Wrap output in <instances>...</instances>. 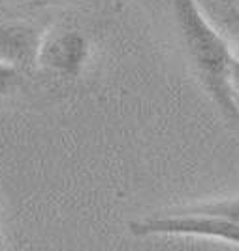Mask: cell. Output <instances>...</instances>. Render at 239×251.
I'll return each mask as SVG.
<instances>
[{
	"label": "cell",
	"instance_id": "cell-1",
	"mask_svg": "<svg viewBox=\"0 0 239 251\" xmlns=\"http://www.w3.org/2000/svg\"><path fill=\"white\" fill-rule=\"evenodd\" d=\"M172 12L200 83L220 112L239 126V100L230 81L236 53L228 38L215 26L198 0H172Z\"/></svg>",
	"mask_w": 239,
	"mask_h": 251
},
{
	"label": "cell",
	"instance_id": "cell-2",
	"mask_svg": "<svg viewBox=\"0 0 239 251\" xmlns=\"http://www.w3.org/2000/svg\"><path fill=\"white\" fill-rule=\"evenodd\" d=\"M130 232L138 238L145 236H192L224 242L239 248V223L222 215L200 212L183 206L166 214L149 215L132 221Z\"/></svg>",
	"mask_w": 239,
	"mask_h": 251
},
{
	"label": "cell",
	"instance_id": "cell-3",
	"mask_svg": "<svg viewBox=\"0 0 239 251\" xmlns=\"http://www.w3.org/2000/svg\"><path fill=\"white\" fill-rule=\"evenodd\" d=\"M90 46L83 32L76 28H55L43 32L38 51V66L51 74L76 77L85 68Z\"/></svg>",
	"mask_w": 239,
	"mask_h": 251
},
{
	"label": "cell",
	"instance_id": "cell-4",
	"mask_svg": "<svg viewBox=\"0 0 239 251\" xmlns=\"http://www.w3.org/2000/svg\"><path fill=\"white\" fill-rule=\"evenodd\" d=\"M43 30L23 21H0V63L19 70L38 66Z\"/></svg>",
	"mask_w": 239,
	"mask_h": 251
},
{
	"label": "cell",
	"instance_id": "cell-5",
	"mask_svg": "<svg viewBox=\"0 0 239 251\" xmlns=\"http://www.w3.org/2000/svg\"><path fill=\"white\" fill-rule=\"evenodd\" d=\"M190 208L200 210V212H209V214L222 215V217H226V219H232V221L239 223V195L238 197H228V199H218V201L190 204Z\"/></svg>",
	"mask_w": 239,
	"mask_h": 251
},
{
	"label": "cell",
	"instance_id": "cell-6",
	"mask_svg": "<svg viewBox=\"0 0 239 251\" xmlns=\"http://www.w3.org/2000/svg\"><path fill=\"white\" fill-rule=\"evenodd\" d=\"M220 28L222 34L228 38L232 50L236 53V57H239V10L236 6L228 4L222 8L220 13Z\"/></svg>",
	"mask_w": 239,
	"mask_h": 251
},
{
	"label": "cell",
	"instance_id": "cell-7",
	"mask_svg": "<svg viewBox=\"0 0 239 251\" xmlns=\"http://www.w3.org/2000/svg\"><path fill=\"white\" fill-rule=\"evenodd\" d=\"M19 81H21V70L19 68L10 66L6 63H0V97L13 91L19 85Z\"/></svg>",
	"mask_w": 239,
	"mask_h": 251
},
{
	"label": "cell",
	"instance_id": "cell-8",
	"mask_svg": "<svg viewBox=\"0 0 239 251\" xmlns=\"http://www.w3.org/2000/svg\"><path fill=\"white\" fill-rule=\"evenodd\" d=\"M232 89H234V93H236V97H238L239 100V57L234 59V64H232Z\"/></svg>",
	"mask_w": 239,
	"mask_h": 251
},
{
	"label": "cell",
	"instance_id": "cell-9",
	"mask_svg": "<svg viewBox=\"0 0 239 251\" xmlns=\"http://www.w3.org/2000/svg\"><path fill=\"white\" fill-rule=\"evenodd\" d=\"M61 2H66V0H28V4L32 8H47V6H55Z\"/></svg>",
	"mask_w": 239,
	"mask_h": 251
},
{
	"label": "cell",
	"instance_id": "cell-10",
	"mask_svg": "<svg viewBox=\"0 0 239 251\" xmlns=\"http://www.w3.org/2000/svg\"><path fill=\"white\" fill-rule=\"evenodd\" d=\"M0 248H2V230H0Z\"/></svg>",
	"mask_w": 239,
	"mask_h": 251
}]
</instances>
